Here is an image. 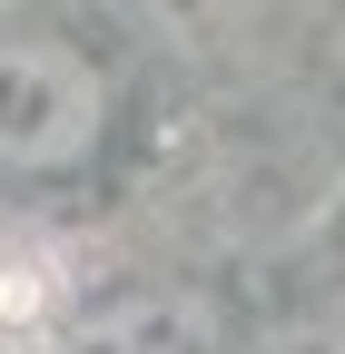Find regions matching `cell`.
Returning <instances> with one entry per match:
<instances>
[{"label": "cell", "instance_id": "3957f363", "mask_svg": "<svg viewBox=\"0 0 345 354\" xmlns=\"http://www.w3.org/2000/svg\"><path fill=\"white\" fill-rule=\"evenodd\" d=\"M128 10H139L168 50H227V39H247L276 0H128Z\"/></svg>", "mask_w": 345, "mask_h": 354}, {"label": "cell", "instance_id": "277c9868", "mask_svg": "<svg viewBox=\"0 0 345 354\" xmlns=\"http://www.w3.org/2000/svg\"><path fill=\"white\" fill-rule=\"evenodd\" d=\"M335 79H345V20H335Z\"/></svg>", "mask_w": 345, "mask_h": 354}, {"label": "cell", "instance_id": "6da1fadb", "mask_svg": "<svg viewBox=\"0 0 345 354\" xmlns=\"http://www.w3.org/2000/svg\"><path fill=\"white\" fill-rule=\"evenodd\" d=\"M109 138V69L50 30H0V177H79Z\"/></svg>", "mask_w": 345, "mask_h": 354}, {"label": "cell", "instance_id": "7a4b0ae2", "mask_svg": "<svg viewBox=\"0 0 345 354\" xmlns=\"http://www.w3.org/2000/svg\"><path fill=\"white\" fill-rule=\"evenodd\" d=\"M60 354H218V325L178 286H128V295H99L60 335Z\"/></svg>", "mask_w": 345, "mask_h": 354}]
</instances>
